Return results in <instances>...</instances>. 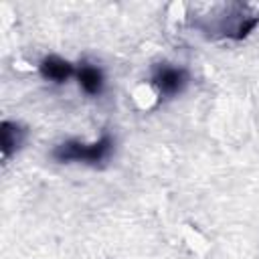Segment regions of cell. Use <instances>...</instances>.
I'll return each instance as SVG.
<instances>
[{"label": "cell", "instance_id": "4", "mask_svg": "<svg viewBox=\"0 0 259 259\" xmlns=\"http://www.w3.org/2000/svg\"><path fill=\"white\" fill-rule=\"evenodd\" d=\"M75 77H77V83H79L81 91L89 97H99L105 89V75L93 63H87V61L79 63Z\"/></svg>", "mask_w": 259, "mask_h": 259}, {"label": "cell", "instance_id": "1", "mask_svg": "<svg viewBox=\"0 0 259 259\" xmlns=\"http://www.w3.org/2000/svg\"><path fill=\"white\" fill-rule=\"evenodd\" d=\"M113 146H115V140L109 134H103L95 142L65 140V142H61L59 146L53 148L51 156H53V160H57L61 164H71V162L99 164V162L109 158V154L113 152Z\"/></svg>", "mask_w": 259, "mask_h": 259}, {"label": "cell", "instance_id": "3", "mask_svg": "<svg viewBox=\"0 0 259 259\" xmlns=\"http://www.w3.org/2000/svg\"><path fill=\"white\" fill-rule=\"evenodd\" d=\"M38 73H40V77L45 81L61 85V83H67L71 77H75L77 67L71 61H67V59L59 57V55H47L38 63Z\"/></svg>", "mask_w": 259, "mask_h": 259}, {"label": "cell", "instance_id": "2", "mask_svg": "<svg viewBox=\"0 0 259 259\" xmlns=\"http://www.w3.org/2000/svg\"><path fill=\"white\" fill-rule=\"evenodd\" d=\"M190 77H188V71L184 67H178V65H170V63H160L154 73H152V87L156 89V93L162 97V99H172L176 95H180L186 85H188Z\"/></svg>", "mask_w": 259, "mask_h": 259}, {"label": "cell", "instance_id": "5", "mask_svg": "<svg viewBox=\"0 0 259 259\" xmlns=\"http://www.w3.org/2000/svg\"><path fill=\"white\" fill-rule=\"evenodd\" d=\"M24 138H26V130L20 123L8 121V119H4L0 123V150H2L4 162L10 160V156H14L20 150Z\"/></svg>", "mask_w": 259, "mask_h": 259}]
</instances>
